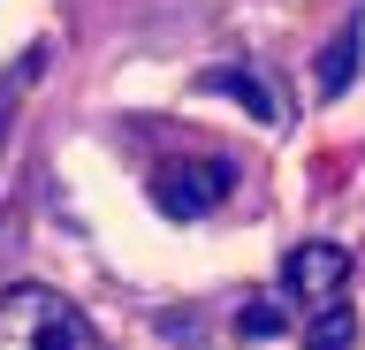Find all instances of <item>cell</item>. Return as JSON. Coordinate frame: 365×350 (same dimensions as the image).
Listing matches in <instances>:
<instances>
[{
	"label": "cell",
	"mask_w": 365,
	"mask_h": 350,
	"mask_svg": "<svg viewBox=\"0 0 365 350\" xmlns=\"http://www.w3.org/2000/svg\"><path fill=\"white\" fill-rule=\"evenodd\" d=\"M0 350H107L99 327L46 282H8L0 289Z\"/></svg>",
	"instance_id": "6da1fadb"
},
{
	"label": "cell",
	"mask_w": 365,
	"mask_h": 350,
	"mask_svg": "<svg viewBox=\"0 0 365 350\" xmlns=\"http://www.w3.org/2000/svg\"><path fill=\"white\" fill-rule=\"evenodd\" d=\"M228 190H236V168L213 160V153H205V160H160L153 168V206L168 213V221H198V213L221 206Z\"/></svg>",
	"instance_id": "7a4b0ae2"
},
{
	"label": "cell",
	"mask_w": 365,
	"mask_h": 350,
	"mask_svg": "<svg viewBox=\"0 0 365 350\" xmlns=\"http://www.w3.org/2000/svg\"><path fill=\"white\" fill-rule=\"evenodd\" d=\"M282 289H289L297 304H335L342 289H350V252H342V244H327V236L297 244V252L282 259Z\"/></svg>",
	"instance_id": "3957f363"
},
{
	"label": "cell",
	"mask_w": 365,
	"mask_h": 350,
	"mask_svg": "<svg viewBox=\"0 0 365 350\" xmlns=\"http://www.w3.org/2000/svg\"><path fill=\"white\" fill-rule=\"evenodd\" d=\"M46 61H53V46H23L8 69H0V145H8V122H16V107L31 99V84L46 76Z\"/></svg>",
	"instance_id": "277c9868"
},
{
	"label": "cell",
	"mask_w": 365,
	"mask_h": 350,
	"mask_svg": "<svg viewBox=\"0 0 365 350\" xmlns=\"http://www.w3.org/2000/svg\"><path fill=\"white\" fill-rule=\"evenodd\" d=\"M198 92H228L236 107H251L259 122H274V115H282V99H274L251 69H205V76H198Z\"/></svg>",
	"instance_id": "5b68a950"
},
{
	"label": "cell",
	"mask_w": 365,
	"mask_h": 350,
	"mask_svg": "<svg viewBox=\"0 0 365 350\" xmlns=\"http://www.w3.org/2000/svg\"><path fill=\"white\" fill-rule=\"evenodd\" d=\"M350 76H358V24H350V31L335 38V46L319 53V76H312V92H319V99H335V92H350Z\"/></svg>",
	"instance_id": "8992f818"
},
{
	"label": "cell",
	"mask_w": 365,
	"mask_h": 350,
	"mask_svg": "<svg viewBox=\"0 0 365 350\" xmlns=\"http://www.w3.org/2000/svg\"><path fill=\"white\" fill-rule=\"evenodd\" d=\"M312 312H319V320L312 327H304V350H350V335H358V320H350V304H312Z\"/></svg>",
	"instance_id": "52a82bcc"
},
{
	"label": "cell",
	"mask_w": 365,
	"mask_h": 350,
	"mask_svg": "<svg viewBox=\"0 0 365 350\" xmlns=\"http://www.w3.org/2000/svg\"><path fill=\"white\" fill-rule=\"evenodd\" d=\"M236 327H244V335H282L289 312H282V297H251L244 312H236Z\"/></svg>",
	"instance_id": "ba28073f"
}]
</instances>
